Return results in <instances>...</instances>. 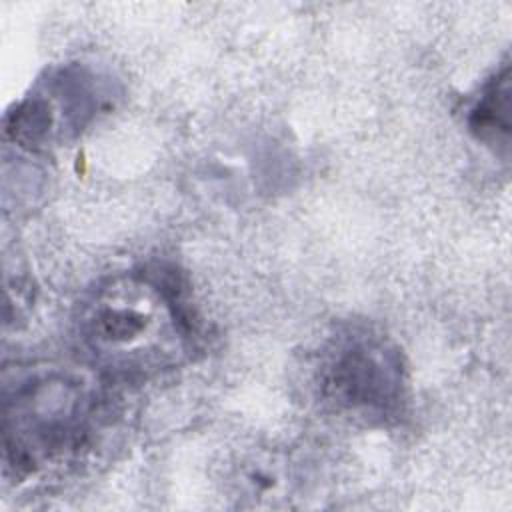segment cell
Listing matches in <instances>:
<instances>
[{
    "instance_id": "3957f363",
    "label": "cell",
    "mask_w": 512,
    "mask_h": 512,
    "mask_svg": "<svg viewBox=\"0 0 512 512\" xmlns=\"http://www.w3.org/2000/svg\"><path fill=\"white\" fill-rule=\"evenodd\" d=\"M510 114V84H508V70L492 80L476 104L472 112L470 126L478 134L480 140L490 144H506L508 142V122Z\"/></svg>"
},
{
    "instance_id": "6da1fadb",
    "label": "cell",
    "mask_w": 512,
    "mask_h": 512,
    "mask_svg": "<svg viewBox=\"0 0 512 512\" xmlns=\"http://www.w3.org/2000/svg\"><path fill=\"white\" fill-rule=\"evenodd\" d=\"M178 302L176 288L148 274L118 276L84 302L80 338L100 364L114 370L168 366L184 350Z\"/></svg>"
},
{
    "instance_id": "7a4b0ae2",
    "label": "cell",
    "mask_w": 512,
    "mask_h": 512,
    "mask_svg": "<svg viewBox=\"0 0 512 512\" xmlns=\"http://www.w3.org/2000/svg\"><path fill=\"white\" fill-rule=\"evenodd\" d=\"M398 356L382 342L352 340L330 358L324 388L332 400L368 412H388L400 398Z\"/></svg>"
}]
</instances>
